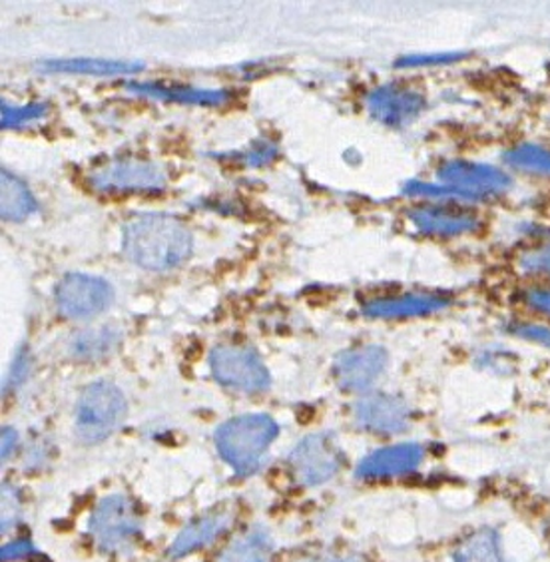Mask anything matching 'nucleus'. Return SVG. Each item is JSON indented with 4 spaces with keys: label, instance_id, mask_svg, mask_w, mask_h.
Listing matches in <instances>:
<instances>
[{
    "label": "nucleus",
    "instance_id": "obj_1",
    "mask_svg": "<svg viewBox=\"0 0 550 562\" xmlns=\"http://www.w3.org/2000/svg\"><path fill=\"white\" fill-rule=\"evenodd\" d=\"M192 248L190 229L168 214L132 217L124 227V254L144 270H173L190 258Z\"/></svg>",
    "mask_w": 550,
    "mask_h": 562
},
{
    "label": "nucleus",
    "instance_id": "obj_2",
    "mask_svg": "<svg viewBox=\"0 0 550 562\" xmlns=\"http://www.w3.org/2000/svg\"><path fill=\"white\" fill-rule=\"evenodd\" d=\"M278 432V423L268 415H239L217 427V451L239 475H249L258 469Z\"/></svg>",
    "mask_w": 550,
    "mask_h": 562
},
{
    "label": "nucleus",
    "instance_id": "obj_3",
    "mask_svg": "<svg viewBox=\"0 0 550 562\" xmlns=\"http://www.w3.org/2000/svg\"><path fill=\"white\" fill-rule=\"evenodd\" d=\"M126 417V400L110 381L90 383L76 407V435L82 443H100L119 429Z\"/></svg>",
    "mask_w": 550,
    "mask_h": 562
},
{
    "label": "nucleus",
    "instance_id": "obj_4",
    "mask_svg": "<svg viewBox=\"0 0 550 562\" xmlns=\"http://www.w3.org/2000/svg\"><path fill=\"white\" fill-rule=\"evenodd\" d=\"M88 530L100 549L124 551L134 544L141 532V517L130 498L112 495L102 498L92 510Z\"/></svg>",
    "mask_w": 550,
    "mask_h": 562
},
{
    "label": "nucleus",
    "instance_id": "obj_5",
    "mask_svg": "<svg viewBox=\"0 0 550 562\" xmlns=\"http://www.w3.org/2000/svg\"><path fill=\"white\" fill-rule=\"evenodd\" d=\"M210 368L220 385L236 391H263L270 373L258 353L248 346H217L210 356Z\"/></svg>",
    "mask_w": 550,
    "mask_h": 562
},
{
    "label": "nucleus",
    "instance_id": "obj_6",
    "mask_svg": "<svg viewBox=\"0 0 550 562\" xmlns=\"http://www.w3.org/2000/svg\"><path fill=\"white\" fill-rule=\"evenodd\" d=\"M55 297L60 314L70 319H90L109 310L114 292L109 281L87 273H68L58 281Z\"/></svg>",
    "mask_w": 550,
    "mask_h": 562
},
{
    "label": "nucleus",
    "instance_id": "obj_7",
    "mask_svg": "<svg viewBox=\"0 0 550 562\" xmlns=\"http://www.w3.org/2000/svg\"><path fill=\"white\" fill-rule=\"evenodd\" d=\"M88 184L100 194L158 192L166 186V173L150 162L116 160L90 173Z\"/></svg>",
    "mask_w": 550,
    "mask_h": 562
},
{
    "label": "nucleus",
    "instance_id": "obj_8",
    "mask_svg": "<svg viewBox=\"0 0 550 562\" xmlns=\"http://www.w3.org/2000/svg\"><path fill=\"white\" fill-rule=\"evenodd\" d=\"M295 479L305 487L324 485L344 465V454L329 435H310L290 457Z\"/></svg>",
    "mask_w": 550,
    "mask_h": 562
},
{
    "label": "nucleus",
    "instance_id": "obj_9",
    "mask_svg": "<svg viewBox=\"0 0 550 562\" xmlns=\"http://www.w3.org/2000/svg\"><path fill=\"white\" fill-rule=\"evenodd\" d=\"M389 356L383 347L366 346L349 349L335 361V378L346 391H367L375 385L388 368Z\"/></svg>",
    "mask_w": 550,
    "mask_h": 562
},
{
    "label": "nucleus",
    "instance_id": "obj_10",
    "mask_svg": "<svg viewBox=\"0 0 550 562\" xmlns=\"http://www.w3.org/2000/svg\"><path fill=\"white\" fill-rule=\"evenodd\" d=\"M437 176L442 186L459 190L467 198L503 194L510 186L507 173L485 164L449 162L442 166Z\"/></svg>",
    "mask_w": 550,
    "mask_h": 562
},
{
    "label": "nucleus",
    "instance_id": "obj_11",
    "mask_svg": "<svg viewBox=\"0 0 550 562\" xmlns=\"http://www.w3.org/2000/svg\"><path fill=\"white\" fill-rule=\"evenodd\" d=\"M425 109V98L411 88H378L367 97V110L371 119L378 120L389 128H403L417 119Z\"/></svg>",
    "mask_w": 550,
    "mask_h": 562
},
{
    "label": "nucleus",
    "instance_id": "obj_12",
    "mask_svg": "<svg viewBox=\"0 0 550 562\" xmlns=\"http://www.w3.org/2000/svg\"><path fill=\"white\" fill-rule=\"evenodd\" d=\"M356 422L366 431L395 435L407 429L409 407L405 401L395 395L375 393L357 403Z\"/></svg>",
    "mask_w": 550,
    "mask_h": 562
},
{
    "label": "nucleus",
    "instance_id": "obj_13",
    "mask_svg": "<svg viewBox=\"0 0 550 562\" xmlns=\"http://www.w3.org/2000/svg\"><path fill=\"white\" fill-rule=\"evenodd\" d=\"M423 449L415 443L393 445L379 449L357 467L359 479H391V476L407 475L422 465Z\"/></svg>",
    "mask_w": 550,
    "mask_h": 562
},
{
    "label": "nucleus",
    "instance_id": "obj_14",
    "mask_svg": "<svg viewBox=\"0 0 550 562\" xmlns=\"http://www.w3.org/2000/svg\"><path fill=\"white\" fill-rule=\"evenodd\" d=\"M407 216L417 229L439 236H454L479 226L475 214L463 207H415Z\"/></svg>",
    "mask_w": 550,
    "mask_h": 562
},
{
    "label": "nucleus",
    "instance_id": "obj_15",
    "mask_svg": "<svg viewBox=\"0 0 550 562\" xmlns=\"http://www.w3.org/2000/svg\"><path fill=\"white\" fill-rule=\"evenodd\" d=\"M449 305L447 297L441 295H401L391 300H375L363 305V315L375 319H395V317H417L433 314Z\"/></svg>",
    "mask_w": 550,
    "mask_h": 562
},
{
    "label": "nucleus",
    "instance_id": "obj_16",
    "mask_svg": "<svg viewBox=\"0 0 550 562\" xmlns=\"http://www.w3.org/2000/svg\"><path fill=\"white\" fill-rule=\"evenodd\" d=\"M126 88L141 97L160 98L178 104H200V106H216L226 102L227 92L224 90H205V88L168 87V85H144V82H126Z\"/></svg>",
    "mask_w": 550,
    "mask_h": 562
},
{
    "label": "nucleus",
    "instance_id": "obj_17",
    "mask_svg": "<svg viewBox=\"0 0 550 562\" xmlns=\"http://www.w3.org/2000/svg\"><path fill=\"white\" fill-rule=\"evenodd\" d=\"M144 65L134 60H104V58H66V60H46L44 72L63 75L116 76L141 72Z\"/></svg>",
    "mask_w": 550,
    "mask_h": 562
},
{
    "label": "nucleus",
    "instance_id": "obj_18",
    "mask_svg": "<svg viewBox=\"0 0 550 562\" xmlns=\"http://www.w3.org/2000/svg\"><path fill=\"white\" fill-rule=\"evenodd\" d=\"M229 520L232 517H227V515H212V517H204V519L188 525L172 542L170 557L180 559V557L202 549L207 542L214 541L222 530L226 529Z\"/></svg>",
    "mask_w": 550,
    "mask_h": 562
},
{
    "label": "nucleus",
    "instance_id": "obj_19",
    "mask_svg": "<svg viewBox=\"0 0 550 562\" xmlns=\"http://www.w3.org/2000/svg\"><path fill=\"white\" fill-rule=\"evenodd\" d=\"M36 212V200L21 178L2 170L0 214L4 222H22Z\"/></svg>",
    "mask_w": 550,
    "mask_h": 562
},
{
    "label": "nucleus",
    "instance_id": "obj_20",
    "mask_svg": "<svg viewBox=\"0 0 550 562\" xmlns=\"http://www.w3.org/2000/svg\"><path fill=\"white\" fill-rule=\"evenodd\" d=\"M454 562H507L495 530H476L467 537L453 554Z\"/></svg>",
    "mask_w": 550,
    "mask_h": 562
},
{
    "label": "nucleus",
    "instance_id": "obj_21",
    "mask_svg": "<svg viewBox=\"0 0 550 562\" xmlns=\"http://www.w3.org/2000/svg\"><path fill=\"white\" fill-rule=\"evenodd\" d=\"M271 541L263 530H251L222 552L217 562H270Z\"/></svg>",
    "mask_w": 550,
    "mask_h": 562
},
{
    "label": "nucleus",
    "instance_id": "obj_22",
    "mask_svg": "<svg viewBox=\"0 0 550 562\" xmlns=\"http://www.w3.org/2000/svg\"><path fill=\"white\" fill-rule=\"evenodd\" d=\"M120 334L114 327H102V329H90L82 331L72 341V353L80 359H100L109 356L110 351L119 344Z\"/></svg>",
    "mask_w": 550,
    "mask_h": 562
},
{
    "label": "nucleus",
    "instance_id": "obj_23",
    "mask_svg": "<svg viewBox=\"0 0 550 562\" xmlns=\"http://www.w3.org/2000/svg\"><path fill=\"white\" fill-rule=\"evenodd\" d=\"M505 162L525 172L550 176V151L532 144H525L515 150L507 151Z\"/></svg>",
    "mask_w": 550,
    "mask_h": 562
},
{
    "label": "nucleus",
    "instance_id": "obj_24",
    "mask_svg": "<svg viewBox=\"0 0 550 562\" xmlns=\"http://www.w3.org/2000/svg\"><path fill=\"white\" fill-rule=\"evenodd\" d=\"M46 114V104H29V106H11L7 102H2V128L4 131H14L21 128L24 124L33 122V120L43 119Z\"/></svg>",
    "mask_w": 550,
    "mask_h": 562
},
{
    "label": "nucleus",
    "instance_id": "obj_25",
    "mask_svg": "<svg viewBox=\"0 0 550 562\" xmlns=\"http://www.w3.org/2000/svg\"><path fill=\"white\" fill-rule=\"evenodd\" d=\"M464 53H441V55H413L403 56L395 66L400 68H411V66H431V65H449L464 58Z\"/></svg>",
    "mask_w": 550,
    "mask_h": 562
},
{
    "label": "nucleus",
    "instance_id": "obj_26",
    "mask_svg": "<svg viewBox=\"0 0 550 562\" xmlns=\"http://www.w3.org/2000/svg\"><path fill=\"white\" fill-rule=\"evenodd\" d=\"M403 192L409 195H423V198H467L449 186L423 184V182H409L403 188Z\"/></svg>",
    "mask_w": 550,
    "mask_h": 562
},
{
    "label": "nucleus",
    "instance_id": "obj_27",
    "mask_svg": "<svg viewBox=\"0 0 550 562\" xmlns=\"http://www.w3.org/2000/svg\"><path fill=\"white\" fill-rule=\"evenodd\" d=\"M520 266L525 270L535 271V273H549L550 276V246L530 249L520 258Z\"/></svg>",
    "mask_w": 550,
    "mask_h": 562
},
{
    "label": "nucleus",
    "instance_id": "obj_28",
    "mask_svg": "<svg viewBox=\"0 0 550 562\" xmlns=\"http://www.w3.org/2000/svg\"><path fill=\"white\" fill-rule=\"evenodd\" d=\"M34 552L33 542L31 541H14L11 544H4L0 559L2 562L7 561H21L24 557H31Z\"/></svg>",
    "mask_w": 550,
    "mask_h": 562
},
{
    "label": "nucleus",
    "instance_id": "obj_29",
    "mask_svg": "<svg viewBox=\"0 0 550 562\" xmlns=\"http://www.w3.org/2000/svg\"><path fill=\"white\" fill-rule=\"evenodd\" d=\"M517 336L525 337L529 341H539L542 346L550 347V329H547V327L525 325V327H518Z\"/></svg>",
    "mask_w": 550,
    "mask_h": 562
},
{
    "label": "nucleus",
    "instance_id": "obj_30",
    "mask_svg": "<svg viewBox=\"0 0 550 562\" xmlns=\"http://www.w3.org/2000/svg\"><path fill=\"white\" fill-rule=\"evenodd\" d=\"M527 302L530 307L539 310L542 314L550 315V292L549 290H537V292L527 293Z\"/></svg>",
    "mask_w": 550,
    "mask_h": 562
},
{
    "label": "nucleus",
    "instance_id": "obj_31",
    "mask_svg": "<svg viewBox=\"0 0 550 562\" xmlns=\"http://www.w3.org/2000/svg\"><path fill=\"white\" fill-rule=\"evenodd\" d=\"M19 441V435L14 429H9V427H4L2 429V459H7L9 454L14 451V445Z\"/></svg>",
    "mask_w": 550,
    "mask_h": 562
},
{
    "label": "nucleus",
    "instance_id": "obj_32",
    "mask_svg": "<svg viewBox=\"0 0 550 562\" xmlns=\"http://www.w3.org/2000/svg\"><path fill=\"white\" fill-rule=\"evenodd\" d=\"M312 562H366L363 559H359L356 554H335V557H324V559H317Z\"/></svg>",
    "mask_w": 550,
    "mask_h": 562
}]
</instances>
